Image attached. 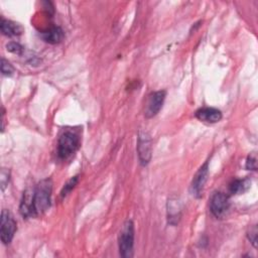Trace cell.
Here are the masks:
<instances>
[{
	"mask_svg": "<svg viewBox=\"0 0 258 258\" xmlns=\"http://www.w3.org/2000/svg\"><path fill=\"white\" fill-rule=\"evenodd\" d=\"M51 191L52 181L50 178L40 180L34 187L32 197L34 216L42 215L49 209L51 204Z\"/></svg>",
	"mask_w": 258,
	"mask_h": 258,
	"instance_id": "cell-1",
	"label": "cell"
},
{
	"mask_svg": "<svg viewBox=\"0 0 258 258\" xmlns=\"http://www.w3.org/2000/svg\"><path fill=\"white\" fill-rule=\"evenodd\" d=\"M80 136L72 130H64L57 140V157L60 160L70 159L79 149Z\"/></svg>",
	"mask_w": 258,
	"mask_h": 258,
	"instance_id": "cell-2",
	"label": "cell"
},
{
	"mask_svg": "<svg viewBox=\"0 0 258 258\" xmlns=\"http://www.w3.org/2000/svg\"><path fill=\"white\" fill-rule=\"evenodd\" d=\"M118 246L120 255L124 258L133 256L134 246V224L131 220H127L122 225L118 237Z\"/></svg>",
	"mask_w": 258,
	"mask_h": 258,
	"instance_id": "cell-3",
	"label": "cell"
},
{
	"mask_svg": "<svg viewBox=\"0 0 258 258\" xmlns=\"http://www.w3.org/2000/svg\"><path fill=\"white\" fill-rule=\"evenodd\" d=\"M16 230V222L12 214L8 210H3L0 222V236L3 244H9L12 241Z\"/></svg>",
	"mask_w": 258,
	"mask_h": 258,
	"instance_id": "cell-4",
	"label": "cell"
},
{
	"mask_svg": "<svg viewBox=\"0 0 258 258\" xmlns=\"http://www.w3.org/2000/svg\"><path fill=\"white\" fill-rule=\"evenodd\" d=\"M152 152V140L150 135L146 131L140 130L137 139V153L139 162L141 165L145 166L149 163L151 159Z\"/></svg>",
	"mask_w": 258,
	"mask_h": 258,
	"instance_id": "cell-5",
	"label": "cell"
},
{
	"mask_svg": "<svg viewBox=\"0 0 258 258\" xmlns=\"http://www.w3.org/2000/svg\"><path fill=\"white\" fill-rule=\"evenodd\" d=\"M230 209V200L224 192H215L210 201V211L217 219H223Z\"/></svg>",
	"mask_w": 258,
	"mask_h": 258,
	"instance_id": "cell-6",
	"label": "cell"
},
{
	"mask_svg": "<svg viewBox=\"0 0 258 258\" xmlns=\"http://www.w3.org/2000/svg\"><path fill=\"white\" fill-rule=\"evenodd\" d=\"M165 96H166L165 91H156L149 95L146 103L145 111H144V116L146 118L149 119L157 115V113L162 108Z\"/></svg>",
	"mask_w": 258,
	"mask_h": 258,
	"instance_id": "cell-7",
	"label": "cell"
},
{
	"mask_svg": "<svg viewBox=\"0 0 258 258\" xmlns=\"http://www.w3.org/2000/svg\"><path fill=\"white\" fill-rule=\"evenodd\" d=\"M208 174H209V162L206 161L197 171L190 184V192L197 199L203 196V190H204L205 183L208 179Z\"/></svg>",
	"mask_w": 258,
	"mask_h": 258,
	"instance_id": "cell-8",
	"label": "cell"
},
{
	"mask_svg": "<svg viewBox=\"0 0 258 258\" xmlns=\"http://www.w3.org/2000/svg\"><path fill=\"white\" fill-rule=\"evenodd\" d=\"M196 117L206 123H217L222 119V112L216 108L204 107L196 111Z\"/></svg>",
	"mask_w": 258,
	"mask_h": 258,
	"instance_id": "cell-9",
	"label": "cell"
},
{
	"mask_svg": "<svg viewBox=\"0 0 258 258\" xmlns=\"http://www.w3.org/2000/svg\"><path fill=\"white\" fill-rule=\"evenodd\" d=\"M41 38L50 44L58 43L63 38V31L59 26H51L40 32Z\"/></svg>",
	"mask_w": 258,
	"mask_h": 258,
	"instance_id": "cell-10",
	"label": "cell"
},
{
	"mask_svg": "<svg viewBox=\"0 0 258 258\" xmlns=\"http://www.w3.org/2000/svg\"><path fill=\"white\" fill-rule=\"evenodd\" d=\"M180 218V208L177 200H168L167 203V220L170 225L178 223Z\"/></svg>",
	"mask_w": 258,
	"mask_h": 258,
	"instance_id": "cell-11",
	"label": "cell"
},
{
	"mask_svg": "<svg viewBox=\"0 0 258 258\" xmlns=\"http://www.w3.org/2000/svg\"><path fill=\"white\" fill-rule=\"evenodd\" d=\"M0 29H1V32L6 36H16L21 34L23 31V28L19 24L10 20H5V19L1 21Z\"/></svg>",
	"mask_w": 258,
	"mask_h": 258,
	"instance_id": "cell-12",
	"label": "cell"
},
{
	"mask_svg": "<svg viewBox=\"0 0 258 258\" xmlns=\"http://www.w3.org/2000/svg\"><path fill=\"white\" fill-rule=\"evenodd\" d=\"M250 187V180L248 178H242V179H234L230 185L229 190L233 195H240L245 192Z\"/></svg>",
	"mask_w": 258,
	"mask_h": 258,
	"instance_id": "cell-13",
	"label": "cell"
},
{
	"mask_svg": "<svg viewBox=\"0 0 258 258\" xmlns=\"http://www.w3.org/2000/svg\"><path fill=\"white\" fill-rule=\"evenodd\" d=\"M78 181H79V176L78 175L73 176L70 180H68V182L63 185V187H62V189L60 191V197L61 198H66L72 191V189L77 185Z\"/></svg>",
	"mask_w": 258,
	"mask_h": 258,
	"instance_id": "cell-14",
	"label": "cell"
},
{
	"mask_svg": "<svg viewBox=\"0 0 258 258\" xmlns=\"http://www.w3.org/2000/svg\"><path fill=\"white\" fill-rule=\"evenodd\" d=\"M1 72L4 76H11L14 73V68L5 58H1Z\"/></svg>",
	"mask_w": 258,
	"mask_h": 258,
	"instance_id": "cell-15",
	"label": "cell"
},
{
	"mask_svg": "<svg viewBox=\"0 0 258 258\" xmlns=\"http://www.w3.org/2000/svg\"><path fill=\"white\" fill-rule=\"evenodd\" d=\"M6 48L8 51H10L12 53H16V54H21L23 51L22 45H20L18 42H15V41H11V42L7 43Z\"/></svg>",
	"mask_w": 258,
	"mask_h": 258,
	"instance_id": "cell-16",
	"label": "cell"
},
{
	"mask_svg": "<svg viewBox=\"0 0 258 258\" xmlns=\"http://www.w3.org/2000/svg\"><path fill=\"white\" fill-rule=\"evenodd\" d=\"M246 168L249 170H256L257 169V158L255 154H251L248 156L246 161Z\"/></svg>",
	"mask_w": 258,
	"mask_h": 258,
	"instance_id": "cell-17",
	"label": "cell"
},
{
	"mask_svg": "<svg viewBox=\"0 0 258 258\" xmlns=\"http://www.w3.org/2000/svg\"><path fill=\"white\" fill-rule=\"evenodd\" d=\"M0 181H1V189L4 190L6 185L8 184V181H9V170H6L5 168H2L1 169V174H0Z\"/></svg>",
	"mask_w": 258,
	"mask_h": 258,
	"instance_id": "cell-18",
	"label": "cell"
},
{
	"mask_svg": "<svg viewBox=\"0 0 258 258\" xmlns=\"http://www.w3.org/2000/svg\"><path fill=\"white\" fill-rule=\"evenodd\" d=\"M247 236H248L250 242H251V243L253 244V246L256 248V247H257V228H256V226H253V227L250 229V231L248 232Z\"/></svg>",
	"mask_w": 258,
	"mask_h": 258,
	"instance_id": "cell-19",
	"label": "cell"
}]
</instances>
